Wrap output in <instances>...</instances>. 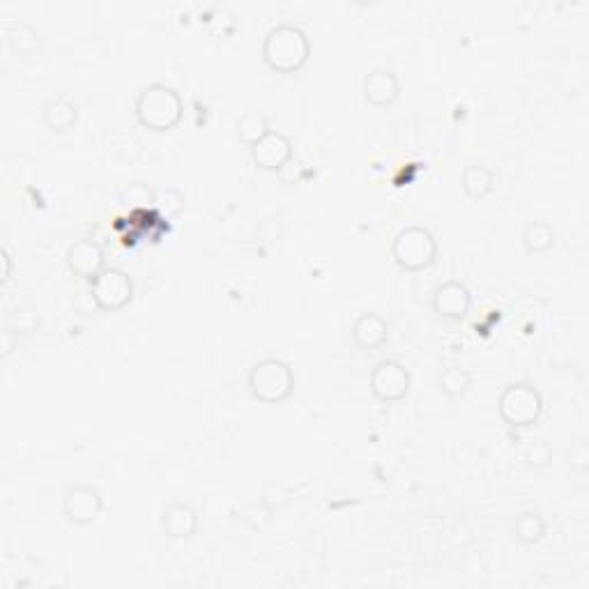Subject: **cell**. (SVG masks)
I'll list each match as a JSON object with an SVG mask.
<instances>
[{
	"label": "cell",
	"mask_w": 589,
	"mask_h": 589,
	"mask_svg": "<svg viewBox=\"0 0 589 589\" xmlns=\"http://www.w3.org/2000/svg\"><path fill=\"white\" fill-rule=\"evenodd\" d=\"M497 412L511 428H527L539 422L543 412V394L532 382L514 380L504 385L497 399Z\"/></svg>",
	"instance_id": "277c9868"
},
{
	"label": "cell",
	"mask_w": 589,
	"mask_h": 589,
	"mask_svg": "<svg viewBox=\"0 0 589 589\" xmlns=\"http://www.w3.org/2000/svg\"><path fill=\"white\" fill-rule=\"evenodd\" d=\"M134 116L150 132H171L185 116V102L173 86L155 81L136 93Z\"/></svg>",
	"instance_id": "7a4b0ae2"
},
{
	"label": "cell",
	"mask_w": 589,
	"mask_h": 589,
	"mask_svg": "<svg viewBox=\"0 0 589 589\" xmlns=\"http://www.w3.org/2000/svg\"><path fill=\"white\" fill-rule=\"evenodd\" d=\"M198 509L185 500H171L162 511V527L168 539L189 541L198 532Z\"/></svg>",
	"instance_id": "4fadbf2b"
},
{
	"label": "cell",
	"mask_w": 589,
	"mask_h": 589,
	"mask_svg": "<svg viewBox=\"0 0 589 589\" xmlns=\"http://www.w3.org/2000/svg\"><path fill=\"white\" fill-rule=\"evenodd\" d=\"M0 260H3V283H10V279H12V263H14L10 247L0 249Z\"/></svg>",
	"instance_id": "484cf974"
},
{
	"label": "cell",
	"mask_w": 589,
	"mask_h": 589,
	"mask_svg": "<svg viewBox=\"0 0 589 589\" xmlns=\"http://www.w3.org/2000/svg\"><path fill=\"white\" fill-rule=\"evenodd\" d=\"M546 532V518L534 509L523 511V514H518L514 520V537L523 543V546H537V543L546 537Z\"/></svg>",
	"instance_id": "d6986e66"
},
{
	"label": "cell",
	"mask_w": 589,
	"mask_h": 589,
	"mask_svg": "<svg viewBox=\"0 0 589 589\" xmlns=\"http://www.w3.org/2000/svg\"><path fill=\"white\" fill-rule=\"evenodd\" d=\"M120 201L132 210H145L150 205H155V189H150L143 182H132V185L125 187L120 194Z\"/></svg>",
	"instance_id": "603a6c76"
},
{
	"label": "cell",
	"mask_w": 589,
	"mask_h": 589,
	"mask_svg": "<svg viewBox=\"0 0 589 589\" xmlns=\"http://www.w3.org/2000/svg\"><path fill=\"white\" fill-rule=\"evenodd\" d=\"M392 256L403 270L422 272L438 258V240L426 226L408 224L394 235Z\"/></svg>",
	"instance_id": "5b68a950"
},
{
	"label": "cell",
	"mask_w": 589,
	"mask_h": 589,
	"mask_svg": "<svg viewBox=\"0 0 589 589\" xmlns=\"http://www.w3.org/2000/svg\"><path fill=\"white\" fill-rule=\"evenodd\" d=\"M350 339H353L359 350H378L389 339V325L387 320L376 311H364L355 318L353 327H350Z\"/></svg>",
	"instance_id": "9a60e30c"
},
{
	"label": "cell",
	"mask_w": 589,
	"mask_h": 589,
	"mask_svg": "<svg viewBox=\"0 0 589 589\" xmlns=\"http://www.w3.org/2000/svg\"><path fill=\"white\" fill-rule=\"evenodd\" d=\"M42 125L53 134H65L79 122V104L67 93H58L42 104Z\"/></svg>",
	"instance_id": "5bb4252c"
},
{
	"label": "cell",
	"mask_w": 589,
	"mask_h": 589,
	"mask_svg": "<svg viewBox=\"0 0 589 589\" xmlns=\"http://www.w3.org/2000/svg\"><path fill=\"white\" fill-rule=\"evenodd\" d=\"M270 118L265 116L263 111H247L242 113L240 118L235 122V134L237 139H240L247 148H251L258 139H263V136L270 132Z\"/></svg>",
	"instance_id": "44dd1931"
},
{
	"label": "cell",
	"mask_w": 589,
	"mask_h": 589,
	"mask_svg": "<svg viewBox=\"0 0 589 589\" xmlns=\"http://www.w3.org/2000/svg\"><path fill=\"white\" fill-rule=\"evenodd\" d=\"M65 263L70 267L74 277L90 283L106 267L104 247L97 240H93V237H79V240H74L70 244V249H67Z\"/></svg>",
	"instance_id": "30bf717a"
},
{
	"label": "cell",
	"mask_w": 589,
	"mask_h": 589,
	"mask_svg": "<svg viewBox=\"0 0 589 589\" xmlns=\"http://www.w3.org/2000/svg\"><path fill=\"white\" fill-rule=\"evenodd\" d=\"M555 242H557V231L553 228V224H548V221L543 219L527 221L523 231V247L527 254L530 256L546 254V251L555 247Z\"/></svg>",
	"instance_id": "ac0fdd59"
},
{
	"label": "cell",
	"mask_w": 589,
	"mask_h": 589,
	"mask_svg": "<svg viewBox=\"0 0 589 589\" xmlns=\"http://www.w3.org/2000/svg\"><path fill=\"white\" fill-rule=\"evenodd\" d=\"M362 95L366 104L376 106V109H385V106H392L396 99L401 97V79L399 74L389 67H373L364 74L362 81Z\"/></svg>",
	"instance_id": "7c38bea8"
},
{
	"label": "cell",
	"mask_w": 589,
	"mask_h": 589,
	"mask_svg": "<svg viewBox=\"0 0 589 589\" xmlns=\"http://www.w3.org/2000/svg\"><path fill=\"white\" fill-rule=\"evenodd\" d=\"M155 205L166 214H178L182 208H185V196H182V191L175 187L155 189Z\"/></svg>",
	"instance_id": "cb8c5ba5"
},
{
	"label": "cell",
	"mask_w": 589,
	"mask_h": 589,
	"mask_svg": "<svg viewBox=\"0 0 589 589\" xmlns=\"http://www.w3.org/2000/svg\"><path fill=\"white\" fill-rule=\"evenodd\" d=\"M247 387L251 396L260 403H281L293 394L295 371L286 359L263 357L256 364H251Z\"/></svg>",
	"instance_id": "3957f363"
},
{
	"label": "cell",
	"mask_w": 589,
	"mask_h": 589,
	"mask_svg": "<svg viewBox=\"0 0 589 589\" xmlns=\"http://www.w3.org/2000/svg\"><path fill=\"white\" fill-rule=\"evenodd\" d=\"M497 185V175L491 166L486 164H468L463 168L461 173V187L465 191V196L474 198H486L488 194H493V189Z\"/></svg>",
	"instance_id": "2e32d148"
},
{
	"label": "cell",
	"mask_w": 589,
	"mask_h": 589,
	"mask_svg": "<svg viewBox=\"0 0 589 589\" xmlns=\"http://www.w3.org/2000/svg\"><path fill=\"white\" fill-rule=\"evenodd\" d=\"M42 327V313L35 304H17L7 316V325L5 330L12 332L17 339H24V336H33L40 332Z\"/></svg>",
	"instance_id": "e0dca14e"
},
{
	"label": "cell",
	"mask_w": 589,
	"mask_h": 589,
	"mask_svg": "<svg viewBox=\"0 0 589 589\" xmlns=\"http://www.w3.org/2000/svg\"><path fill=\"white\" fill-rule=\"evenodd\" d=\"M433 311L438 313L442 320H463L472 309V293L463 281L449 279L442 281L438 288L433 290Z\"/></svg>",
	"instance_id": "8fae6325"
},
{
	"label": "cell",
	"mask_w": 589,
	"mask_h": 589,
	"mask_svg": "<svg viewBox=\"0 0 589 589\" xmlns=\"http://www.w3.org/2000/svg\"><path fill=\"white\" fill-rule=\"evenodd\" d=\"M410 387H412L410 369L403 362H399V359L387 357L373 364L371 376H369V389L378 401L382 403L403 401L405 396L410 394Z\"/></svg>",
	"instance_id": "52a82bcc"
},
{
	"label": "cell",
	"mask_w": 589,
	"mask_h": 589,
	"mask_svg": "<svg viewBox=\"0 0 589 589\" xmlns=\"http://www.w3.org/2000/svg\"><path fill=\"white\" fill-rule=\"evenodd\" d=\"M7 42L21 56H30V53L40 49V35L28 21H14L12 26H7Z\"/></svg>",
	"instance_id": "7402d4cb"
},
{
	"label": "cell",
	"mask_w": 589,
	"mask_h": 589,
	"mask_svg": "<svg viewBox=\"0 0 589 589\" xmlns=\"http://www.w3.org/2000/svg\"><path fill=\"white\" fill-rule=\"evenodd\" d=\"M260 56H263V63L270 70L279 74H293L302 70L311 58V40L307 30L293 24V21L274 24L263 35Z\"/></svg>",
	"instance_id": "6da1fadb"
},
{
	"label": "cell",
	"mask_w": 589,
	"mask_h": 589,
	"mask_svg": "<svg viewBox=\"0 0 589 589\" xmlns=\"http://www.w3.org/2000/svg\"><path fill=\"white\" fill-rule=\"evenodd\" d=\"M249 152L260 171L281 173L290 159H293V141H290L288 134L279 132V129H270L263 139H258L251 145Z\"/></svg>",
	"instance_id": "9c48e42d"
},
{
	"label": "cell",
	"mask_w": 589,
	"mask_h": 589,
	"mask_svg": "<svg viewBox=\"0 0 589 589\" xmlns=\"http://www.w3.org/2000/svg\"><path fill=\"white\" fill-rule=\"evenodd\" d=\"M90 297L99 311H120L134 300V279L116 265H106L90 281Z\"/></svg>",
	"instance_id": "8992f818"
},
{
	"label": "cell",
	"mask_w": 589,
	"mask_h": 589,
	"mask_svg": "<svg viewBox=\"0 0 589 589\" xmlns=\"http://www.w3.org/2000/svg\"><path fill=\"white\" fill-rule=\"evenodd\" d=\"M525 461L532 465V468H548L553 463V449L546 440H532L530 445L525 447Z\"/></svg>",
	"instance_id": "d4e9b609"
},
{
	"label": "cell",
	"mask_w": 589,
	"mask_h": 589,
	"mask_svg": "<svg viewBox=\"0 0 589 589\" xmlns=\"http://www.w3.org/2000/svg\"><path fill=\"white\" fill-rule=\"evenodd\" d=\"M472 371L470 369H463V366H447V369L440 371L438 376V385H440V392L447 396V399L456 401V399H463L465 394L472 389Z\"/></svg>",
	"instance_id": "ffe728a7"
},
{
	"label": "cell",
	"mask_w": 589,
	"mask_h": 589,
	"mask_svg": "<svg viewBox=\"0 0 589 589\" xmlns=\"http://www.w3.org/2000/svg\"><path fill=\"white\" fill-rule=\"evenodd\" d=\"M104 511V495L93 484H72L63 493V514L72 525H93Z\"/></svg>",
	"instance_id": "ba28073f"
}]
</instances>
